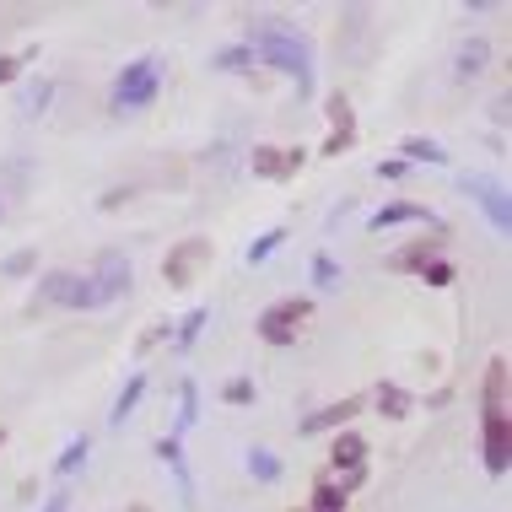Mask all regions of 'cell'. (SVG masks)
<instances>
[{
	"instance_id": "obj_6",
	"label": "cell",
	"mask_w": 512,
	"mask_h": 512,
	"mask_svg": "<svg viewBox=\"0 0 512 512\" xmlns=\"http://www.w3.org/2000/svg\"><path fill=\"white\" fill-rule=\"evenodd\" d=\"M92 286H98V308H114V302L130 292V259H124L119 248L98 254V265H92Z\"/></svg>"
},
{
	"instance_id": "obj_5",
	"label": "cell",
	"mask_w": 512,
	"mask_h": 512,
	"mask_svg": "<svg viewBox=\"0 0 512 512\" xmlns=\"http://www.w3.org/2000/svg\"><path fill=\"white\" fill-rule=\"evenodd\" d=\"M313 318V302L308 297H286V302H270L265 313H259V335H265L270 345H292L297 329Z\"/></svg>"
},
{
	"instance_id": "obj_4",
	"label": "cell",
	"mask_w": 512,
	"mask_h": 512,
	"mask_svg": "<svg viewBox=\"0 0 512 512\" xmlns=\"http://www.w3.org/2000/svg\"><path fill=\"white\" fill-rule=\"evenodd\" d=\"M38 292H44L54 308H76V313L98 308V286H92V275H76V270H44Z\"/></svg>"
},
{
	"instance_id": "obj_29",
	"label": "cell",
	"mask_w": 512,
	"mask_h": 512,
	"mask_svg": "<svg viewBox=\"0 0 512 512\" xmlns=\"http://www.w3.org/2000/svg\"><path fill=\"white\" fill-rule=\"evenodd\" d=\"M421 281H426V286H448V281H453V265H448V259H426V265H421Z\"/></svg>"
},
{
	"instance_id": "obj_1",
	"label": "cell",
	"mask_w": 512,
	"mask_h": 512,
	"mask_svg": "<svg viewBox=\"0 0 512 512\" xmlns=\"http://www.w3.org/2000/svg\"><path fill=\"white\" fill-rule=\"evenodd\" d=\"M248 49H254V65H275V71H286L297 81V92L308 98L313 92V44H308V33H297L292 22H254L248 27V38H243Z\"/></svg>"
},
{
	"instance_id": "obj_2",
	"label": "cell",
	"mask_w": 512,
	"mask_h": 512,
	"mask_svg": "<svg viewBox=\"0 0 512 512\" xmlns=\"http://www.w3.org/2000/svg\"><path fill=\"white\" fill-rule=\"evenodd\" d=\"M157 92H162V60H157V54H141V60H130L114 76V87H108V108H114L119 119H130V114H141V108L157 103Z\"/></svg>"
},
{
	"instance_id": "obj_17",
	"label": "cell",
	"mask_w": 512,
	"mask_h": 512,
	"mask_svg": "<svg viewBox=\"0 0 512 512\" xmlns=\"http://www.w3.org/2000/svg\"><path fill=\"white\" fill-rule=\"evenodd\" d=\"M211 65H216V71H254V49H248V44H227V49L211 54Z\"/></svg>"
},
{
	"instance_id": "obj_11",
	"label": "cell",
	"mask_w": 512,
	"mask_h": 512,
	"mask_svg": "<svg viewBox=\"0 0 512 512\" xmlns=\"http://www.w3.org/2000/svg\"><path fill=\"white\" fill-rule=\"evenodd\" d=\"M399 221H426V227H437V232H442V221L426 211V205H410V200H394V205H383V211H372V232L399 227Z\"/></svg>"
},
{
	"instance_id": "obj_21",
	"label": "cell",
	"mask_w": 512,
	"mask_h": 512,
	"mask_svg": "<svg viewBox=\"0 0 512 512\" xmlns=\"http://www.w3.org/2000/svg\"><path fill=\"white\" fill-rule=\"evenodd\" d=\"M405 157H421V162H448V151H442L432 135H410L405 141Z\"/></svg>"
},
{
	"instance_id": "obj_14",
	"label": "cell",
	"mask_w": 512,
	"mask_h": 512,
	"mask_svg": "<svg viewBox=\"0 0 512 512\" xmlns=\"http://www.w3.org/2000/svg\"><path fill=\"white\" fill-rule=\"evenodd\" d=\"M141 399H146V378L135 372V378H124V389H119V399H114V415H108V421L124 426V421L135 415V405H141Z\"/></svg>"
},
{
	"instance_id": "obj_31",
	"label": "cell",
	"mask_w": 512,
	"mask_h": 512,
	"mask_svg": "<svg viewBox=\"0 0 512 512\" xmlns=\"http://www.w3.org/2000/svg\"><path fill=\"white\" fill-rule=\"evenodd\" d=\"M33 265H38V254H33V248H17V254L6 259V275H27Z\"/></svg>"
},
{
	"instance_id": "obj_9",
	"label": "cell",
	"mask_w": 512,
	"mask_h": 512,
	"mask_svg": "<svg viewBox=\"0 0 512 512\" xmlns=\"http://www.w3.org/2000/svg\"><path fill=\"white\" fill-rule=\"evenodd\" d=\"M486 65H491V38L486 33H469L459 44V54H453V81H464V87H469Z\"/></svg>"
},
{
	"instance_id": "obj_40",
	"label": "cell",
	"mask_w": 512,
	"mask_h": 512,
	"mask_svg": "<svg viewBox=\"0 0 512 512\" xmlns=\"http://www.w3.org/2000/svg\"><path fill=\"white\" fill-rule=\"evenodd\" d=\"M297 512H308V507H297Z\"/></svg>"
},
{
	"instance_id": "obj_36",
	"label": "cell",
	"mask_w": 512,
	"mask_h": 512,
	"mask_svg": "<svg viewBox=\"0 0 512 512\" xmlns=\"http://www.w3.org/2000/svg\"><path fill=\"white\" fill-rule=\"evenodd\" d=\"M507 114H512V103H507V98H496V103H491V119H496V124H507Z\"/></svg>"
},
{
	"instance_id": "obj_38",
	"label": "cell",
	"mask_w": 512,
	"mask_h": 512,
	"mask_svg": "<svg viewBox=\"0 0 512 512\" xmlns=\"http://www.w3.org/2000/svg\"><path fill=\"white\" fill-rule=\"evenodd\" d=\"M0 448H6V426H0Z\"/></svg>"
},
{
	"instance_id": "obj_33",
	"label": "cell",
	"mask_w": 512,
	"mask_h": 512,
	"mask_svg": "<svg viewBox=\"0 0 512 512\" xmlns=\"http://www.w3.org/2000/svg\"><path fill=\"white\" fill-rule=\"evenodd\" d=\"M227 399H232V405H248V399H254V383H248V378L227 383Z\"/></svg>"
},
{
	"instance_id": "obj_19",
	"label": "cell",
	"mask_w": 512,
	"mask_h": 512,
	"mask_svg": "<svg viewBox=\"0 0 512 512\" xmlns=\"http://www.w3.org/2000/svg\"><path fill=\"white\" fill-rule=\"evenodd\" d=\"M281 243H286V227H270V232H259V238L248 243V254H243V259H248V265H265V259H270Z\"/></svg>"
},
{
	"instance_id": "obj_12",
	"label": "cell",
	"mask_w": 512,
	"mask_h": 512,
	"mask_svg": "<svg viewBox=\"0 0 512 512\" xmlns=\"http://www.w3.org/2000/svg\"><path fill=\"white\" fill-rule=\"evenodd\" d=\"M362 459H367V437H362V432H340V437H335V448H329V464L356 469Z\"/></svg>"
},
{
	"instance_id": "obj_8",
	"label": "cell",
	"mask_w": 512,
	"mask_h": 512,
	"mask_svg": "<svg viewBox=\"0 0 512 512\" xmlns=\"http://www.w3.org/2000/svg\"><path fill=\"white\" fill-rule=\"evenodd\" d=\"M464 195H475L480 200V211L491 216V227L496 232H512V195L496 178H464Z\"/></svg>"
},
{
	"instance_id": "obj_16",
	"label": "cell",
	"mask_w": 512,
	"mask_h": 512,
	"mask_svg": "<svg viewBox=\"0 0 512 512\" xmlns=\"http://www.w3.org/2000/svg\"><path fill=\"white\" fill-rule=\"evenodd\" d=\"M372 399H378V410L389 415V421H405V415H410V394L394 389V383H378V394H372Z\"/></svg>"
},
{
	"instance_id": "obj_32",
	"label": "cell",
	"mask_w": 512,
	"mask_h": 512,
	"mask_svg": "<svg viewBox=\"0 0 512 512\" xmlns=\"http://www.w3.org/2000/svg\"><path fill=\"white\" fill-rule=\"evenodd\" d=\"M329 119H335V130H340V124H356V119H351V103H345L340 92L329 98Z\"/></svg>"
},
{
	"instance_id": "obj_34",
	"label": "cell",
	"mask_w": 512,
	"mask_h": 512,
	"mask_svg": "<svg viewBox=\"0 0 512 512\" xmlns=\"http://www.w3.org/2000/svg\"><path fill=\"white\" fill-rule=\"evenodd\" d=\"M410 173V162L405 157H389V162H378V178H405Z\"/></svg>"
},
{
	"instance_id": "obj_7",
	"label": "cell",
	"mask_w": 512,
	"mask_h": 512,
	"mask_svg": "<svg viewBox=\"0 0 512 512\" xmlns=\"http://www.w3.org/2000/svg\"><path fill=\"white\" fill-rule=\"evenodd\" d=\"M205 259H211V243H205V238H189V243H178L173 254L162 259V281L184 292V286L200 275V265H205Z\"/></svg>"
},
{
	"instance_id": "obj_3",
	"label": "cell",
	"mask_w": 512,
	"mask_h": 512,
	"mask_svg": "<svg viewBox=\"0 0 512 512\" xmlns=\"http://www.w3.org/2000/svg\"><path fill=\"white\" fill-rule=\"evenodd\" d=\"M480 464L486 475L502 480L512 464V415L507 405H480Z\"/></svg>"
},
{
	"instance_id": "obj_18",
	"label": "cell",
	"mask_w": 512,
	"mask_h": 512,
	"mask_svg": "<svg viewBox=\"0 0 512 512\" xmlns=\"http://www.w3.org/2000/svg\"><path fill=\"white\" fill-rule=\"evenodd\" d=\"M486 405H507V356H491L486 367Z\"/></svg>"
},
{
	"instance_id": "obj_28",
	"label": "cell",
	"mask_w": 512,
	"mask_h": 512,
	"mask_svg": "<svg viewBox=\"0 0 512 512\" xmlns=\"http://www.w3.org/2000/svg\"><path fill=\"white\" fill-rule=\"evenodd\" d=\"M351 146H356V124H340V130L324 141V157H340V151H351Z\"/></svg>"
},
{
	"instance_id": "obj_23",
	"label": "cell",
	"mask_w": 512,
	"mask_h": 512,
	"mask_svg": "<svg viewBox=\"0 0 512 512\" xmlns=\"http://www.w3.org/2000/svg\"><path fill=\"white\" fill-rule=\"evenodd\" d=\"M205 318H211V313H205V308H195V313L184 318V324H178V351H195V340H200Z\"/></svg>"
},
{
	"instance_id": "obj_13",
	"label": "cell",
	"mask_w": 512,
	"mask_h": 512,
	"mask_svg": "<svg viewBox=\"0 0 512 512\" xmlns=\"http://www.w3.org/2000/svg\"><path fill=\"white\" fill-rule=\"evenodd\" d=\"M157 459H168V469L178 475V486H184V496L195 502V480H189V464H184V442H178V437H162V442H157Z\"/></svg>"
},
{
	"instance_id": "obj_26",
	"label": "cell",
	"mask_w": 512,
	"mask_h": 512,
	"mask_svg": "<svg viewBox=\"0 0 512 512\" xmlns=\"http://www.w3.org/2000/svg\"><path fill=\"white\" fill-rule=\"evenodd\" d=\"M313 281H318V292H329V286L340 281V265H335L329 254H318V259H313Z\"/></svg>"
},
{
	"instance_id": "obj_35",
	"label": "cell",
	"mask_w": 512,
	"mask_h": 512,
	"mask_svg": "<svg viewBox=\"0 0 512 512\" xmlns=\"http://www.w3.org/2000/svg\"><path fill=\"white\" fill-rule=\"evenodd\" d=\"M17 71H22L17 54H0V87H6V81H17Z\"/></svg>"
},
{
	"instance_id": "obj_25",
	"label": "cell",
	"mask_w": 512,
	"mask_h": 512,
	"mask_svg": "<svg viewBox=\"0 0 512 512\" xmlns=\"http://www.w3.org/2000/svg\"><path fill=\"white\" fill-rule=\"evenodd\" d=\"M44 103H54V81H33V87H27V98H22V114H38Z\"/></svg>"
},
{
	"instance_id": "obj_15",
	"label": "cell",
	"mask_w": 512,
	"mask_h": 512,
	"mask_svg": "<svg viewBox=\"0 0 512 512\" xmlns=\"http://www.w3.org/2000/svg\"><path fill=\"white\" fill-rule=\"evenodd\" d=\"M248 475H254L259 486H275V480H281V459H275L270 448H248Z\"/></svg>"
},
{
	"instance_id": "obj_10",
	"label": "cell",
	"mask_w": 512,
	"mask_h": 512,
	"mask_svg": "<svg viewBox=\"0 0 512 512\" xmlns=\"http://www.w3.org/2000/svg\"><path fill=\"white\" fill-rule=\"evenodd\" d=\"M362 415V399H340V405H329V410H313L308 421H302V437H318V432H329V426H345V421H356Z\"/></svg>"
},
{
	"instance_id": "obj_22",
	"label": "cell",
	"mask_w": 512,
	"mask_h": 512,
	"mask_svg": "<svg viewBox=\"0 0 512 512\" xmlns=\"http://www.w3.org/2000/svg\"><path fill=\"white\" fill-rule=\"evenodd\" d=\"M87 453H92V437H76L71 448L60 453V464H54V469H60V475H76V469L87 464Z\"/></svg>"
},
{
	"instance_id": "obj_39",
	"label": "cell",
	"mask_w": 512,
	"mask_h": 512,
	"mask_svg": "<svg viewBox=\"0 0 512 512\" xmlns=\"http://www.w3.org/2000/svg\"><path fill=\"white\" fill-rule=\"evenodd\" d=\"M130 512H146V507H130Z\"/></svg>"
},
{
	"instance_id": "obj_37",
	"label": "cell",
	"mask_w": 512,
	"mask_h": 512,
	"mask_svg": "<svg viewBox=\"0 0 512 512\" xmlns=\"http://www.w3.org/2000/svg\"><path fill=\"white\" fill-rule=\"evenodd\" d=\"M44 512H65V496H49V507Z\"/></svg>"
},
{
	"instance_id": "obj_20",
	"label": "cell",
	"mask_w": 512,
	"mask_h": 512,
	"mask_svg": "<svg viewBox=\"0 0 512 512\" xmlns=\"http://www.w3.org/2000/svg\"><path fill=\"white\" fill-rule=\"evenodd\" d=\"M345 507H351V496H345L335 480H324V486L313 491V512H345Z\"/></svg>"
},
{
	"instance_id": "obj_30",
	"label": "cell",
	"mask_w": 512,
	"mask_h": 512,
	"mask_svg": "<svg viewBox=\"0 0 512 512\" xmlns=\"http://www.w3.org/2000/svg\"><path fill=\"white\" fill-rule=\"evenodd\" d=\"M254 173L259 178H281V151H270V146L254 151Z\"/></svg>"
},
{
	"instance_id": "obj_24",
	"label": "cell",
	"mask_w": 512,
	"mask_h": 512,
	"mask_svg": "<svg viewBox=\"0 0 512 512\" xmlns=\"http://www.w3.org/2000/svg\"><path fill=\"white\" fill-rule=\"evenodd\" d=\"M195 421H200V389L184 378V410H178V432H189Z\"/></svg>"
},
{
	"instance_id": "obj_27",
	"label": "cell",
	"mask_w": 512,
	"mask_h": 512,
	"mask_svg": "<svg viewBox=\"0 0 512 512\" xmlns=\"http://www.w3.org/2000/svg\"><path fill=\"white\" fill-rule=\"evenodd\" d=\"M426 259H437V254H432V243H415V248H405V254L394 259V270H421Z\"/></svg>"
}]
</instances>
